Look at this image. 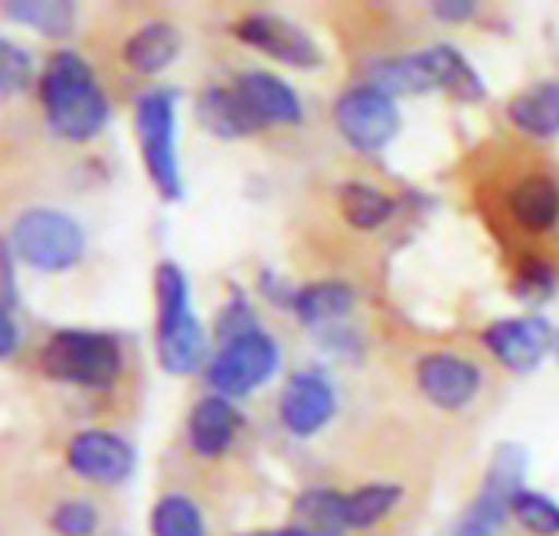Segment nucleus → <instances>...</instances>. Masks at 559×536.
I'll return each mask as SVG.
<instances>
[{
  "instance_id": "nucleus-1",
  "label": "nucleus",
  "mask_w": 559,
  "mask_h": 536,
  "mask_svg": "<svg viewBox=\"0 0 559 536\" xmlns=\"http://www.w3.org/2000/svg\"><path fill=\"white\" fill-rule=\"evenodd\" d=\"M39 102L46 124L62 141H92L108 121V98L98 88L92 65L72 49L52 52L39 79Z\"/></svg>"
},
{
  "instance_id": "nucleus-2",
  "label": "nucleus",
  "mask_w": 559,
  "mask_h": 536,
  "mask_svg": "<svg viewBox=\"0 0 559 536\" xmlns=\"http://www.w3.org/2000/svg\"><path fill=\"white\" fill-rule=\"evenodd\" d=\"M39 370L56 383L108 390L121 373V347L111 334L56 331L39 354Z\"/></svg>"
},
{
  "instance_id": "nucleus-3",
  "label": "nucleus",
  "mask_w": 559,
  "mask_h": 536,
  "mask_svg": "<svg viewBox=\"0 0 559 536\" xmlns=\"http://www.w3.org/2000/svg\"><path fill=\"white\" fill-rule=\"evenodd\" d=\"M7 246L23 265L36 272H66L82 259L85 233L69 213L33 206L13 219L7 233Z\"/></svg>"
},
{
  "instance_id": "nucleus-4",
  "label": "nucleus",
  "mask_w": 559,
  "mask_h": 536,
  "mask_svg": "<svg viewBox=\"0 0 559 536\" xmlns=\"http://www.w3.org/2000/svg\"><path fill=\"white\" fill-rule=\"evenodd\" d=\"M174 102H177V92L151 88L134 105V128H138L144 170L151 183L157 187V193L170 203L183 200V180H180L177 141H174V124H177Z\"/></svg>"
},
{
  "instance_id": "nucleus-5",
  "label": "nucleus",
  "mask_w": 559,
  "mask_h": 536,
  "mask_svg": "<svg viewBox=\"0 0 559 536\" xmlns=\"http://www.w3.org/2000/svg\"><path fill=\"white\" fill-rule=\"evenodd\" d=\"M527 462V449L518 442H504L495 449L491 465L485 472V485L472 501V511L465 514L459 536H488L514 514V498L524 491Z\"/></svg>"
},
{
  "instance_id": "nucleus-6",
  "label": "nucleus",
  "mask_w": 559,
  "mask_h": 536,
  "mask_svg": "<svg viewBox=\"0 0 559 536\" xmlns=\"http://www.w3.org/2000/svg\"><path fill=\"white\" fill-rule=\"evenodd\" d=\"M334 124L350 147H357L364 154H377L400 131L396 98L367 82L354 85L334 102Z\"/></svg>"
},
{
  "instance_id": "nucleus-7",
  "label": "nucleus",
  "mask_w": 559,
  "mask_h": 536,
  "mask_svg": "<svg viewBox=\"0 0 559 536\" xmlns=\"http://www.w3.org/2000/svg\"><path fill=\"white\" fill-rule=\"evenodd\" d=\"M275 370H278V344L265 331H255L233 344H223L206 377L219 396L239 400L259 390L262 383H269Z\"/></svg>"
},
{
  "instance_id": "nucleus-8",
  "label": "nucleus",
  "mask_w": 559,
  "mask_h": 536,
  "mask_svg": "<svg viewBox=\"0 0 559 536\" xmlns=\"http://www.w3.org/2000/svg\"><path fill=\"white\" fill-rule=\"evenodd\" d=\"M236 39L292 65V69H318L324 62L321 46L292 20L275 13H249L233 26Z\"/></svg>"
},
{
  "instance_id": "nucleus-9",
  "label": "nucleus",
  "mask_w": 559,
  "mask_h": 536,
  "mask_svg": "<svg viewBox=\"0 0 559 536\" xmlns=\"http://www.w3.org/2000/svg\"><path fill=\"white\" fill-rule=\"evenodd\" d=\"M488 354L511 373H534L557 347V334L544 318H504L481 334Z\"/></svg>"
},
{
  "instance_id": "nucleus-10",
  "label": "nucleus",
  "mask_w": 559,
  "mask_h": 536,
  "mask_svg": "<svg viewBox=\"0 0 559 536\" xmlns=\"http://www.w3.org/2000/svg\"><path fill=\"white\" fill-rule=\"evenodd\" d=\"M334 413H337V393L324 373L298 370L288 377L278 400V419L292 436L308 439L321 432L334 419Z\"/></svg>"
},
{
  "instance_id": "nucleus-11",
  "label": "nucleus",
  "mask_w": 559,
  "mask_h": 536,
  "mask_svg": "<svg viewBox=\"0 0 559 536\" xmlns=\"http://www.w3.org/2000/svg\"><path fill=\"white\" fill-rule=\"evenodd\" d=\"M66 462L79 478L95 481V485H121L131 478L138 465L134 449L121 436L98 432V429L72 436L66 445Z\"/></svg>"
},
{
  "instance_id": "nucleus-12",
  "label": "nucleus",
  "mask_w": 559,
  "mask_h": 536,
  "mask_svg": "<svg viewBox=\"0 0 559 536\" xmlns=\"http://www.w3.org/2000/svg\"><path fill=\"white\" fill-rule=\"evenodd\" d=\"M416 380H419L423 396L445 413H459L472 406L481 390V370L472 360L455 357V354L423 357L416 367Z\"/></svg>"
},
{
  "instance_id": "nucleus-13",
  "label": "nucleus",
  "mask_w": 559,
  "mask_h": 536,
  "mask_svg": "<svg viewBox=\"0 0 559 536\" xmlns=\"http://www.w3.org/2000/svg\"><path fill=\"white\" fill-rule=\"evenodd\" d=\"M233 88L242 98V105L249 108V115L262 128H269V124H298L301 115H305L298 92L285 79H278V75H272L265 69L242 72L233 82Z\"/></svg>"
},
{
  "instance_id": "nucleus-14",
  "label": "nucleus",
  "mask_w": 559,
  "mask_h": 536,
  "mask_svg": "<svg viewBox=\"0 0 559 536\" xmlns=\"http://www.w3.org/2000/svg\"><path fill=\"white\" fill-rule=\"evenodd\" d=\"M239 422L242 419H239L236 406L226 396H206V400H200L190 409L187 439H190L197 455L216 458V455H223L233 445V439L239 432Z\"/></svg>"
},
{
  "instance_id": "nucleus-15",
  "label": "nucleus",
  "mask_w": 559,
  "mask_h": 536,
  "mask_svg": "<svg viewBox=\"0 0 559 536\" xmlns=\"http://www.w3.org/2000/svg\"><path fill=\"white\" fill-rule=\"evenodd\" d=\"M197 118L210 134H216L223 141L262 131V124L249 115V108L242 105L236 88H223V85H210L197 95Z\"/></svg>"
},
{
  "instance_id": "nucleus-16",
  "label": "nucleus",
  "mask_w": 559,
  "mask_h": 536,
  "mask_svg": "<svg viewBox=\"0 0 559 536\" xmlns=\"http://www.w3.org/2000/svg\"><path fill=\"white\" fill-rule=\"evenodd\" d=\"M508 210L511 216L534 233H547L559 223V187L557 180L544 174H531L518 180L508 193Z\"/></svg>"
},
{
  "instance_id": "nucleus-17",
  "label": "nucleus",
  "mask_w": 559,
  "mask_h": 536,
  "mask_svg": "<svg viewBox=\"0 0 559 536\" xmlns=\"http://www.w3.org/2000/svg\"><path fill=\"white\" fill-rule=\"evenodd\" d=\"M508 118L518 131L550 141L559 134V79L537 82L534 88H524L511 98Z\"/></svg>"
},
{
  "instance_id": "nucleus-18",
  "label": "nucleus",
  "mask_w": 559,
  "mask_h": 536,
  "mask_svg": "<svg viewBox=\"0 0 559 536\" xmlns=\"http://www.w3.org/2000/svg\"><path fill=\"white\" fill-rule=\"evenodd\" d=\"M367 85L383 88L386 95H426L436 88V75L429 65L426 49L413 56H396V59H377L367 65Z\"/></svg>"
},
{
  "instance_id": "nucleus-19",
  "label": "nucleus",
  "mask_w": 559,
  "mask_h": 536,
  "mask_svg": "<svg viewBox=\"0 0 559 536\" xmlns=\"http://www.w3.org/2000/svg\"><path fill=\"white\" fill-rule=\"evenodd\" d=\"M180 29L174 23H144L138 33H131V39L124 43V62L141 72V75H157L164 72L177 52H180Z\"/></svg>"
},
{
  "instance_id": "nucleus-20",
  "label": "nucleus",
  "mask_w": 559,
  "mask_h": 536,
  "mask_svg": "<svg viewBox=\"0 0 559 536\" xmlns=\"http://www.w3.org/2000/svg\"><path fill=\"white\" fill-rule=\"evenodd\" d=\"M203 354H206V334H203L197 314H187L177 324L157 331V357L167 373H174V377L193 373L203 364Z\"/></svg>"
},
{
  "instance_id": "nucleus-21",
  "label": "nucleus",
  "mask_w": 559,
  "mask_h": 536,
  "mask_svg": "<svg viewBox=\"0 0 559 536\" xmlns=\"http://www.w3.org/2000/svg\"><path fill=\"white\" fill-rule=\"evenodd\" d=\"M292 531L298 536H344V495L331 488H311L298 495L292 508Z\"/></svg>"
},
{
  "instance_id": "nucleus-22",
  "label": "nucleus",
  "mask_w": 559,
  "mask_h": 536,
  "mask_svg": "<svg viewBox=\"0 0 559 536\" xmlns=\"http://www.w3.org/2000/svg\"><path fill=\"white\" fill-rule=\"evenodd\" d=\"M292 311L308 327L341 324L354 311V288L344 285V282H314V285H305V288H298Z\"/></svg>"
},
{
  "instance_id": "nucleus-23",
  "label": "nucleus",
  "mask_w": 559,
  "mask_h": 536,
  "mask_svg": "<svg viewBox=\"0 0 559 536\" xmlns=\"http://www.w3.org/2000/svg\"><path fill=\"white\" fill-rule=\"evenodd\" d=\"M432 75H436V88H445L449 95H455L459 102H481L485 98V82L475 72V65L449 43L429 46L426 49Z\"/></svg>"
},
{
  "instance_id": "nucleus-24",
  "label": "nucleus",
  "mask_w": 559,
  "mask_h": 536,
  "mask_svg": "<svg viewBox=\"0 0 559 536\" xmlns=\"http://www.w3.org/2000/svg\"><path fill=\"white\" fill-rule=\"evenodd\" d=\"M3 16L43 36H69L75 29V3L69 0H7Z\"/></svg>"
},
{
  "instance_id": "nucleus-25",
  "label": "nucleus",
  "mask_w": 559,
  "mask_h": 536,
  "mask_svg": "<svg viewBox=\"0 0 559 536\" xmlns=\"http://www.w3.org/2000/svg\"><path fill=\"white\" fill-rule=\"evenodd\" d=\"M337 200H341L344 219H347L354 229H377V226H383V223L393 216V210H396L393 200H390L380 187L364 183V180L344 183L341 193H337Z\"/></svg>"
},
{
  "instance_id": "nucleus-26",
  "label": "nucleus",
  "mask_w": 559,
  "mask_h": 536,
  "mask_svg": "<svg viewBox=\"0 0 559 536\" xmlns=\"http://www.w3.org/2000/svg\"><path fill=\"white\" fill-rule=\"evenodd\" d=\"M403 498L400 485H367L344 495V521L347 531H370L377 527Z\"/></svg>"
},
{
  "instance_id": "nucleus-27",
  "label": "nucleus",
  "mask_w": 559,
  "mask_h": 536,
  "mask_svg": "<svg viewBox=\"0 0 559 536\" xmlns=\"http://www.w3.org/2000/svg\"><path fill=\"white\" fill-rule=\"evenodd\" d=\"M154 291H157V331L177 324L190 311V282L177 262H160L154 272Z\"/></svg>"
},
{
  "instance_id": "nucleus-28",
  "label": "nucleus",
  "mask_w": 559,
  "mask_h": 536,
  "mask_svg": "<svg viewBox=\"0 0 559 536\" xmlns=\"http://www.w3.org/2000/svg\"><path fill=\"white\" fill-rule=\"evenodd\" d=\"M151 536H206L203 514L183 495H164L151 511Z\"/></svg>"
},
{
  "instance_id": "nucleus-29",
  "label": "nucleus",
  "mask_w": 559,
  "mask_h": 536,
  "mask_svg": "<svg viewBox=\"0 0 559 536\" xmlns=\"http://www.w3.org/2000/svg\"><path fill=\"white\" fill-rule=\"evenodd\" d=\"M511 291L524 305H544L557 291V269L547 259H524L514 272Z\"/></svg>"
},
{
  "instance_id": "nucleus-30",
  "label": "nucleus",
  "mask_w": 559,
  "mask_h": 536,
  "mask_svg": "<svg viewBox=\"0 0 559 536\" xmlns=\"http://www.w3.org/2000/svg\"><path fill=\"white\" fill-rule=\"evenodd\" d=\"M514 517L524 524V531L537 536H559V504L540 491H521L514 498Z\"/></svg>"
},
{
  "instance_id": "nucleus-31",
  "label": "nucleus",
  "mask_w": 559,
  "mask_h": 536,
  "mask_svg": "<svg viewBox=\"0 0 559 536\" xmlns=\"http://www.w3.org/2000/svg\"><path fill=\"white\" fill-rule=\"evenodd\" d=\"M255 331H262L259 318H255V308L249 305V298L242 291H236L223 305V311L216 314V337H219V344H233V341H239L246 334H255Z\"/></svg>"
},
{
  "instance_id": "nucleus-32",
  "label": "nucleus",
  "mask_w": 559,
  "mask_h": 536,
  "mask_svg": "<svg viewBox=\"0 0 559 536\" xmlns=\"http://www.w3.org/2000/svg\"><path fill=\"white\" fill-rule=\"evenodd\" d=\"M29 79H33V56L16 43L0 39V95L10 98L23 92Z\"/></svg>"
},
{
  "instance_id": "nucleus-33",
  "label": "nucleus",
  "mask_w": 559,
  "mask_h": 536,
  "mask_svg": "<svg viewBox=\"0 0 559 536\" xmlns=\"http://www.w3.org/2000/svg\"><path fill=\"white\" fill-rule=\"evenodd\" d=\"M49 524L59 536H92L98 527V511L82 498H69L56 504Z\"/></svg>"
},
{
  "instance_id": "nucleus-34",
  "label": "nucleus",
  "mask_w": 559,
  "mask_h": 536,
  "mask_svg": "<svg viewBox=\"0 0 559 536\" xmlns=\"http://www.w3.org/2000/svg\"><path fill=\"white\" fill-rule=\"evenodd\" d=\"M259 291H262L272 305H278V308H295V295H298V291H292L272 269H262V275H259Z\"/></svg>"
},
{
  "instance_id": "nucleus-35",
  "label": "nucleus",
  "mask_w": 559,
  "mask_h": 536,
  "mask_svg": "<svg viewBox=\"0 0 559 536\" xmlns=\"http://www.w3.org/2000/svg\"><path fill=\"white\" fill-rule=\"evenodd\" d=\"M13 252H10V246L3 242V252H0V282H3V288H0V311H7V314H13V305H16V285H13Z\"/></svg>"
},
{
  "instance_id": "nucleus-36",
  "label": "nucleus",
  "mask_w": 559,
  "mask_h": 536,
  "mask_svg": "<svg viewBox=\"0 0 559 536\" xmlns=\"http://www.w3.org/2000/svg\"><path fill=\"white\" fill-rule=\"evenodd\" d=\"M432 13L445 23H465L478 13V3L475 0H439V3H432Z\"/></svg>"
},
{
  "instance_id": "nucleus-37",
  "label": "nucleus",
  "mask_w": 559,
  "mask_h": 536,
  "mask_svg": "<svg viewBox=\"0 0 559 536\" xmlns=\"http://www.w3.org/2000/svg\"><path fill=\"white\" fill-rule=\"evenodd\" d=\"M16 321H13V314H7V311H0V360H10L13 357V350H16Z\"/></svg>"
},
{
  "instance_id": "nucleus-38",
  "label": "nucleus",
  "mask_w": 559,
  "mask_h": 536,
  "mask_svg": "<svg viewBox=\"0 0 559 536\" xmlns=\"http://www.w3.org/2000/svg\"><path fill=\"white\" fill-rule=\"evenodd\" d=\"M242 536H298L292 527H282V531H252V534H242Z\"/></svg>"
},
{
  "instance_id": "nucleus-39",
  "label": "nucleus",
  "mask_w": 559,
  "mask_h": 536,
  "mask_svg": "<svg viewBox=\"0 0 559 536\" xmlns=\"http://www.w3.org/2000/svg\"><path fill=\"white\" fill-rule=\"evenodd\" d=\"M554 350H557V357H559V334H557V347H554Z\"/></svg>"
}]
</instances>
